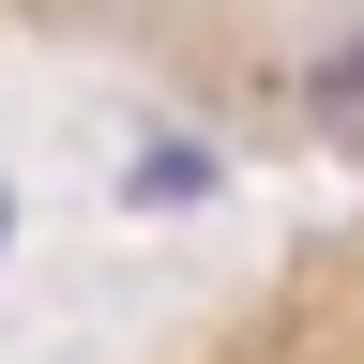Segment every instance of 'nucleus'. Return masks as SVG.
Masks as SVG:
<instances>
[{
    "label": "nucleus",
    "mask_w": 364,
    "mask_h": 364,
    "mask_svg": "<svg viewBox=\"0 0 364 364\" xmlns=\"http://www.w3.org/2000/svg\"><path fill=\"white\" fill-rule=\"evenodd\" d=\"M167 198H213V152H198V136H152V152H136V213H167Z\"/></svg>",
    "instance_id": "nucleus-1"
},
{
    "label": "nucleus",
    "mask_w": 364,
    "mask_h": 364,
    "mask_svg": "<svg viewBox=\"0 0 364 364\" xmlns=\"http://www.w3.org/2000/svg\"><path fill=\"white\" fill-rule=\"evenodd\" d=\"M304 91H318V122H334V136H349V152H364V31H349V46H334V61H318Z\"/></svg>",
    "instance_id": "nucleus-2"
},
{
    "label": "nucleus",
    "mask_w": 364,
    "mask_h": 364,
    "mask_svg": "<svg viewBox=\"0 0 364 364\" xmlns=\"http://www.w3.org/2000/svg\"><path fill=\"white\" fill-rule=\"evenodd\" d=\"M0 228H16V213H0Z\"/></svg>",
    "instance_id": "nucleus-3"
}]
</instances>
